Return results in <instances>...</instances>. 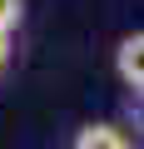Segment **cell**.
<instances>
[{"label": "cell", "instance_id": "obj_4", "mask_svg": "<svg viewBox=\"0 0 144 149\" xmlns=\"http://www.w3.org/2000/svg\"><path fill=\"white\" fill-rule=\"evenodd\" d=\"M5 55H10V35L0 30V65H5Z\"/></svg>", "mask_w": 144, "mask_h": 149}, {"label": "cell", "instance_id": "obj_3", "mask_svg": "<svg viewBox=\"0 0 144 149\" xmlns=\"http://www.w3.org/2000/svg\"><path fill=\"white\" fill-rule=\"evenodd\" d=\"M20 15H25V0H0V30L5 35L20 25Z\"/></svg>", "mask_w": 144, "mask_h": 149}, {"label": "cell", "instance_id": "obj_2", "mask_svg": "<svg viewBox=\"0 0 144 149\" xmlns=\"http://www.w3.org/2000/svg\"><path fill=\"white\" fill-rule=\"evenodd\" d=\"M70 149H129V144H124V134L114 124H85Z\"/></svg>", "mask_w": 144, "mask_h": 149}, {"label": "cell", "instance_id": "obj_1", "mask_svg": "<svg viewBox=\"0 0 144 149\" xmlns=\"http://www.w3.org/2000/svg\"><path fill=\"white\" fill-rule=\"evenodd\" d=\"M114 70H119V80H124L134 95H144V30H134V35L119 40V50H114Z\"/></svg>", "mask_w": 144, "mask_h": 149}]
</instances>
